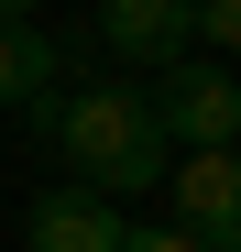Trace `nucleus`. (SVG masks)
Instances as JSON below:
<instances>
[{"mask_svg":"<svg viewBox=\"0 0 241 252\" xmlns=\"http://www.w3.org/2000/svg\"><path fill=\"white\" fill-rule=\"evenodd\" d=\"M22 241H33V252H120L132 220H120L110 197H88V187H44L33 220H22Z\"/></svg>","mask_w":241,"mask_h":252,"instance_id":"39448f33","label":"nucleus"},{"mask_svg":"<svg viewBox=\"0 0 241 252\" xmlns=\"http://www.w3.org/2000/svg\"><path fill=\"white\" fill-rule=\"evenodd\" d=\"M186 55H209V66L241 55V0H186Z\"/></svg>","mask_w":241,"mask_h":252,"instance_id":"0eeeda50","label":"nucleus"},{"mask_svg":"<svg viewBox=\"0 0 241 252\" xmlns=\"http://www.w3.org/2000/svg\"><path fill=\"white\" fill-rule=\"evenodd\" d=\"M99 55H143V77L153 66H176L186 55V0H99V33H88Z\"/></svg>","mask_w":241,"mask_h":252,"instance_id":"423d86ee","label":"nucleus"},{"mask_svg":"<svg viewBox=\"0 0 241 252\" xmlns=\"http://www.w3.org/2000/svg\"><path fill=\"white\" fill-rule=\"evenodd\" d=\"M120 252H197V241H186V230H132Z\"/></svg>","mask_w":241,"mask_h":252,"instance_id":"6e6552de","label":"nucleus"},{"mask_svg":"<svg viewBox=\"0 0 241 252\" xmlns=\"http://www.w3.org/2000/svg\"><path fill=\"white\" fill-rule=\"evenodd\" d=\"M165 187H176V230H186L197 252H241V143H219V154H176Z\"/></svg>","mask_w":241,"mask_h":252,"instance_id":"7ed1b4c3","label":"nucleus"},{"mask_svg":"<svg viewBox=\"0 0 241 252\" xmlns=\"http://www.w3.org/2000/svg\"><path fill=\"white\" fill-rule=\"evenodd\" d=\"M88 33H33V22H0V99H44V88H77L88 77Z\"/></svg>","mask_w":241,"mask_h":252,"instance_id":"20e7f679","label":"nucleus"},{"mask_svg":"<svg viewBox=\"0 0 241 252\" xmlns=\"http://www.w3.org/2000/svg\"><path fill=\"white\" fill-rule=\"evenodd\" d=\"M143 99H153V132H165V143H186V154L241 143V77H230V66H209V55L153 66V77H143Z\"/></svg>","mask_w":241,"mask_h":252,"instance_id":"f03ea898","label":"nucleus"},{"mask_svg":"<svg viewBox=\"0 0 241 252\" xmlns=\"http://www.w3.org/2000/svg\"><path fill=\"white\" fill-rule=\"evenodd\" d=\"M0 22H33V0H0Z\"/></svg>","mask_w":241,"mask_h":252,"instance_id":"1a4fd4ad","label":"nucleus"},{"mask_svg":"<svg viewBox=\"0 0 241 252\" xmlns=\"http://www.w3.org/2000/svg\"><path fill=\"white\" fill-rule=\"evenodd\" d=\"M22 110H33V132L55 143L66 187H88V197L165 187V132H153L143 77H77V88H44V99H22Z\"/></svg>","mask_w":241,"mask_h":252,"instance_id":"f257e3e1","label":"nucleus"}]
</instances>
